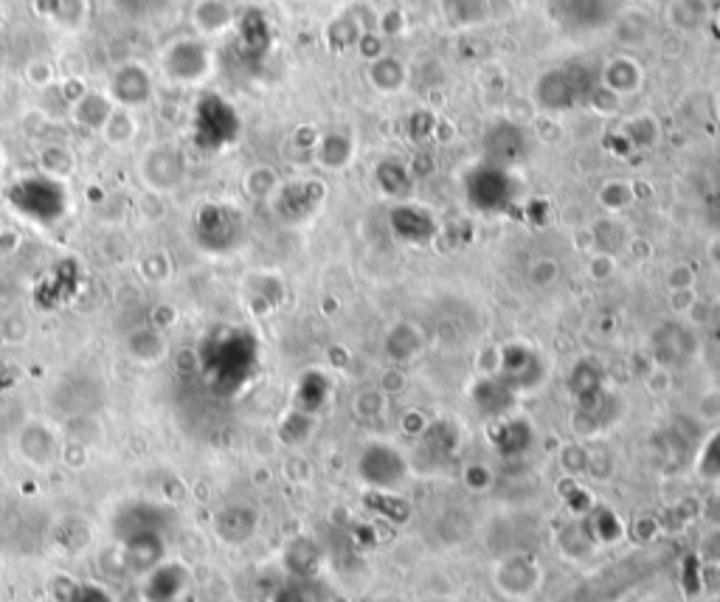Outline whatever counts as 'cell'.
Segmentation results:
<instances>
[{
	"label": "cell",
	"instance_id": "cell-1",
	"mask_svg": "<svg viewBox=\"0 0 720 602\" xmlns=\"http://www.w3.org/2000/svg\"><path fill=\"white\" fill-rule=\"evenodd\" d=\"M594 88H597V79L585 65H566V68H555V71H546L540 76L535 85V102L546 113H563V110H571L580 99H588Z\"/></svg>",
	"mask_w": 720,
	"mask_h": 602
},
{
	"label": "cell",
	"instance_id": "cell-2",
	"mask_svg": "<svg viewBox=\"0 0 720 602\" xmlns=\"http://www.w3.org/2000/svg\"><path fill=\"white\" fill-rule=\"evenodd\" d=\"M515 195H518V183L512 178L510 169H504V166L484 161L467 175V200L479 211L498 214V211L510 209Z\"/></svg>",
	"mask_w": 720,
	"mask_h": 602
},
{
	"label": "cell",
	"instance_id": "cell-3",
	"mask_svg": "<svg viewBox=\"0 0 720 602\" xmlns=\"http://www.w3.org/2000/svg\"><path fill=\"white\" fill-rule=\"evenodd\" d=\"M138 178L152 195L175 192L180 183L186 181V158H183L180 147L169 144V141L150 144L138 158Z\"/></svg>",
	"mask_w": 720,
	"mask_h": 602
},
{
	"label": "cell",
	"instance_id": "cell-4",
	"mask_svg": "<svg viewBox=\"0 0 720 602\" xmlns=\"http://www.w3.org/2000/svg\"><path fill=\"white\" fill-rule=\"evenodd\" d=\"M161 68H164L166 79H172L178 85H200L211 76L214 60H211V51L203 43L178 40L164 51Z\"/></svg>",
	"mask_w": 720,
	"mask_h": 602
},
{
	"label": "cell",
	"instance_id": "cell-5",
	"mask_svg": "<svg viewBox=\"0 0 720 602\" xmlns=\"http://www.w3.org/2000/svg\"><path fill=\"white\" fill-rule=\"evenodd\" d=\"M107 96L116 107L141 110V107L150 105L152 96H155V79L141 62H124L110 74Z\"/></svg>",
	"mask_w": 720,
	"mask_h": 602
},
{
	"label": "cell",
	"instance_id": "cell-6",
	"mask_svg": "<svg viewBox=\"0 0 720 602\" xmlns=\"http://www.w3.org/2000/svg\"><path fill=\"white\" fill-rule=\"evenodd\" d=\"M242 220L240 211L225 203H206L197 211V237L200 245H206L209 251H228L231 245L240 242Z\"/></svg>",
	"mask_w": 720,
	"mask_h": 602
},
{
	"label": "cell",
	"instance_id": "cell-7",
	"mask_svg": "<svg viewBox=\"0 0 720 602\" xmlns=\"http://www.w3.org/2000/svg\"><path fill=\"white\" fill-rule=\"evenodd\" d=\"M484 147H487V164L510 166L521 164L529 152V138H526V130L521 121H498L487 130V138H484Z\"/></svg>",
	"mask_w": 720,
	"mask_h": 602
},
{
	"label": "cell",
	"instance_id": "cell-8",
	"mask_svg": "<svg viewBox=\"0 0 720 602\" xmlns=\"http://www.w3.org/2000/svg\"><path fill=\"white\" fill-rule=\"evenodd\" d=\"M327 195L324 183L318 181H296V183H282L276 189V209L287 220H304L310 217L313 211H318L321 200Z\"/></svg>",
	"mask_w": 720,
	"mask_h": 602
},
{
	"label": "cell",
	"instance_id": "cell-9",
	"mask_svg": "<svg viewBox=\"0 0 720 602\" xmlns=\"http://www.w3.org/2000/svg\"><path fill=\"white\" fill-rule=\"evenodd\" d=\"M403 453L394 451L391 445H369L363 459H360V473L369 484H397L405 476Z\"/></svg>",
	"mask_w": 720,
	"mask_h": 602
},
{
	"label": "cell",
	"instance_id": "cell-10",
	"mask_svg": "<svg viewBox=\"0 0 720 602\" xmlns=\"http://www.w3.org/2000/svg\"><path fill=\"white\" fill-rule=\"evenodd\" d=\"M391 228L405 242L425 245L439 234V223L425 206H397L391 211Z\"/></svg>",
	"mask_w": 720,
	"mask_h": 602
},
{
	"label": "cell",
	"instance_id": "cell-11",
	"mask_svg": "<svg viewBox=\"0 0 720 602\" xmlns=\"http://www.w3.org/2000/svg\"><path fill=\"white\" fill-rule=\"evenodd\" d=\"M557 17L571 29H600L611 20L608 0H557Z\"/></svg>",
	"mask_w": 720,
	"mask_h": 602
},
{
	"label": "cell",
	"instance_id": "cell-12",
	"mask_svg": "<svg viewBox=\"0 0 720 602\" xmlns=\"http://www.w3.org/2000/svg\"><path fill=\"white\" fill-rule=\"evenodd\" d=\"M642 82H645V71L633 57H614L602 71V88H608L619 99L639 91Z\"/></svg>",
	"mask_w": 720,
	"mask_h": 602
},
{
	"label": "cell",
	"instance_id": "cell-13",
	"mask_svg": "<svg viewBox=\"0 0 720 602\" xmlns=\"http://www.w3.org/2000/svg\"><path fill=\"white\" fill-rule=\"evenodd\" d=\"M116 110V105L110 102V96L102 91H85L74 105H71V119L76 127H85L99 133L105 127V121L110 119V113Z\"/></svg>",
	"mask_w": 720,
	"mask_h": 602
},
{
	"label": "cell",
	"instance_id": "cell-14",
	"mask_svg": "<svg viewBox=\"0 0 720 602\" xmlns=\"http://www.w3.org/2000/svg\"><path fill=\"white\" fill-rule=\"evenodd\" d=\"M369 85L375 88L377 93L383 96H391V93H400L408 82V68H405L403 60L391 57V54H383L377 60L369 62Z\"/></svg>",
	"mask_w": 720,
	"mask_h": 602
},
{
	"label": "cell",
	"instance_id": "cell-15",
	"mask_svg": "<svg viewBox=\"0 0 720 602\" xmlns=\"http://www.w3.org/2000/svg\"><path fill=\"white\" fill-rule=\"evenodd\" d=\"M495 583L498 586H504V583H510V586L504 588V594L507 597H518V586H524V594L529 597L540 583V572L526 560V557H510L507 563H501L498 566V574H495Z\"/></svg>",
	"mask_w": 720,
	"mask_h": 602
},
{
	"label": "cell",
	"instance_id": "cell-16",
	"mask_svg": "<svg viewBox=\"0 0 720 602\" xmlns=\"http://www.w3.org/2000/svg\"><path fill=\"white\" fill-rule=\"evenodd\" d=\"M352 155H355V141H352V136L338 133V130L321 136L318 144H315V161L324 166V169H330V172L346 169L349 161H352Z\"/></svg>",
	"mask_w": 720,
	"mask_h": 602
},
{
	"label": "cell",
	"instance_id": "cell-17",
	"mask_svg": "<svg viewBox=\"0 0 720 602\" xmlns=\"http://www.w3.org/2000/svg\"><path fill=\"white\" fill-rule=\"evenodd\" d=\"M99 136L105 138L107 147H113V150H124V147H130L138 136V116H135V110H124V107H116L113 113H110V119L105 121V127L99 130Z\"/></svg>",
	"mask_w": 720,
	"mask_h": 602
},
{
	"label": "cell",
	"instance_id": "cell-18",
	"mask_svg": "<svg viewBox=\"0 0 720 602\" xmlns=\"http://www.w3.org/2000/svg\"><path fill=\"white\" fill-rule=\"evenodd\" d=\"M442 17L448 20L453 29H470L479 26L487 17V0H439Z\"/></svg>",
	"mask_w": 720,
	"mask_h": 602
},
{
	"label": "cell",
	"instance_id": "cell-19",
	"mask_svg": "<svg viewBox=\"0 0 720 602\" xmlns=\"http://www.w3.org/2000/svg\"><path fill=\"white\" fill-rule=\"evenodd\" d=\"M40 172H43L48 181L62 183L65 178H71L76 172V155L71 147L65 144H48L40 152Z\"/></svg>",
	"mask_w": 720,
	"mask_h": 602
},
{
	"label": "cell",
	"instance_id": "cell-20",
	"mask_svg": "<svg viewBox=\"0 0 720 602\" xmlns=\"http://www.w3.org/2000/svg\"><path fill=\"white\" fill-rule=\"evenodd\" d=\"M706 17H709V0H673L667 9V20L678 31L701 29Z\"/></svg>",
	"mask_w": 720,
	"mask_h": 602
},
{
	"label": "cell",
	"instance_id": "cell-21",
	"mask_svg": "<svg viewBox=\"0 0 720 602\" xmlns=\"http://www.w3.org/2000/svg\"><path fill=\"white\" fill-rule=\"evenodd\" d=\"M622 133H625L633 150H650V147L659 144L661 124L653 113H639V116H633L622 124Z\"/></svg>",
	"mask_w": 720,
	"mask_h": 602
},
{
	"label": "cell",
	"instance_id": "cell-22",
	"mask_svg": "<svg viewBox=\"0 0 720 602\" xmlns=\"http://www.w3.org/2000/svg\"><path fill=\"white\" fill-rule=\"evenodd\" d=\"M375 181L380 186V192L383 195H391V197H400V195H408V189H411V181H414V172L403 164V161H383V164L377 166L375 172Z\"/></svg>",
	"mask_w": 720,
	"mask_h": 602
},
{
	"label": "cell",
	"instance_id": "cell-23",
	"mask_svg": "<svg viewBox=\"0 0 720 602\" xmlns=\"http://www.w3.org/2000/svg\"><path fill=\"white\" fill-rule=\"evenodd\" d=\"M242 186H245V195L256 197V200H265V197L276 195V189L282 186V181H279L276 169L259 164V166H251V169L245 172Z\"/></svg>",
	"mask_w": 720,
	"mask_h": 602
},
{
	"label": "cell",
	"instance_id": "cell-24",
	"mask_svg": "<svg viewBox=\"0 0 720 602\" xmlns=\"http://www.w3.org/2000/svg\"><path fill=\"white\" fill-rule=\"evenodd\" d=\"M366 26H360L355 15H344L338 17V20H332V26L327 29V40H330V46L335 51H346V48H358L360 37L366 34Z\"/></svg>",
	"mask_w": 720,
	"mask_h": 602
},
{
	"label": "cell",
	"instance_id": "cell-25",
	"mask_svg": "<svg viewBox=\"0 0 720 602\" xmlns=\"http://www.w3.org/2000/svg\"><path fill=\"white\" fill-rule=\"evenodd\" d=\"M614 29L619 43H625V46H639V43H645L647 31H650V23H647V17L639 15V12H625V15L616 17Z\"/></svg>",
	"mask_w": 720,
	"mask_h": 602
},
{
	"label": "cell",
	"instance_id": "cell-26",
	"mask_svg": "<svg viewBox=\"0 0 720 602\" xmlns=\"http://www.w3.org/2000/svg\"><path fill=\"white\" fill-rule=\"evenodd\" d=\"M633 200H636L633 183L628 181H608L600 189V206L608 214H619L622 209H628Z\"/></svg>",
	"mask_w": 720,
	"mask_h": 602
},
{
	"label": "cell",
	"instance_id": "cell-27",
	"mask_svg": "<svg viewBox=\"0 0 720 602\" xmlns=\"http://www.w3.org/2000/svg\"><path fill=\"white\" fill-rule=\"evenodd\" d=\"M195 20L197 29L203 31V34H220L231 23V15H228V9H225L223 3L206 0V3H200Z\"/></svg>",
	"mask_w": 720,
	"mask_h": 602
},
{
	"label": "cell",
	"instance_id": "cell-28",
	"mask_svg": "<svg viewBox=\"0 0 720 602\" xmlns=\"http://www.w3.org/2000/svg\"><path fill=\"white\" fill-rule=\"evenodd\" d=\"M622 231H625V228H622V223H619L616 217H602V220H597V223L591 226V240L600 248V254H614L616 248L625 245V242L614 240L611 234H622Z\"/></svg>",
	"mask_w": 720,
	"mask_h": 602
},
{
	"label": "cell",
	"instance_id": "cell-29",
	"mask_svg": "<svg viewBox=\"0 0 720 602\" xmlns=\"http://www.w3.org/2000/svg\"><path fill=\"white\" fill-rule=\"evenodd\" d=\"M557 276H560V265H557L555 259H549V256H540V259H535V262L526 268V279L538 287L555 285Z\"/></svg>",
	"mask_w": 720,
	"mask_h": 602
},
{
	"label": "cell",
	"instance_id": "cell-30",
	"mask_svg": "<svg viewBox=\"0 0 720 602\" xmlns=\"http://www.w3.org/2000/svg\"><path fill=\"white\" fill-rule=\"evenodd\" d=\"M141 271H147L144 276L150 282H164L166 276L172 273V262H169V256L164 251H152V254L141 259Z\"/></svg>",
	"mask_w": 720,
	"mask_h": 602
},
{
	"label": "cell",
	"instance_id": "cell-31",
	"mask_svg": "<svg viewBox=\"0 0 720 602\" xmlns=\"http://www.w3.org/2000/svg\"><path fill=\"white\" fill-rule=\"evenodd\" d=\"M358 48H360V54H363V57H366L369 62L386 54V51H383V37H377L375 31H366V34L360 37Z\"/></svg>",
	"mask_w": 720,
	"mask_h": 602
},
{
	"label": "cell",
	"instance_id": "cell-32",
	"mask_svg": "<svg viewBox=\"0 0 720 602\" xmlns=\"http://www.w3.org/2000/svg\"><path fill=\"white\" fill-rule=\"evenodd\" d=\"M698 411H701V417H704V420H709V422L720 420V392L718 389H712V392L701 397V406H698Z\"/></svg>",
	"mask_w": 720,
	"mask_h": 602
},
{
	"label": "cell",
	"instance_id": "cell-33",
	"mask_svg": "<svg viewBox=\"0 0 720 602\" xmlns=\"http://www.w3.org/2000/svg\"><path fill=\"white\" fill-rule=\"evenodd\" d=\"M405 29V17L403 12H386V15L380 17V31L386 34V37H391V34H403Z\"/></svg>",
	"mask_w": 720,
	"mask_h": 602
},
{
	"label": "cell",
	"instance_id": "cell-34",
	"mask_svg": "<svg viewBox=\"0 0 720 602\" xmlns=\"http://www.w3.org/2000/svg\"><path fill=\"white\" fill-rule=\"evenodd\" d=\"M611 273H614V256L597 254L591 259V276H594V279H608Z\"/></svg>",
	"mask_w": 720,
	"mask_h": 602
},
{
	"label": "cell",
	"instance_id": "cell-35",
	"mask_svg": "<svg viewBox=\"0 0 720 602\" xmlns=\"http://www.w3.org/2000/svg\"><path fill=\"white\" fill-rule=\"evenodd\" d=\"M0 169H3V147H0Z\"/></svg>",
	"mask_w": 720,
	"mask_h": 602
},
{
	"label": "cell",
	"instance_id": "cell-36",
	"mask_svg": "<svg viewBox=\"0 0 720 602\" xmlns=\"http://www.w3.org/2000/svg\"><path fill=\"white\" fill-rule=\"evenodd\" d=\"M718 20H720V17H718Z\"/></svg>",
	"mask_w": 720,
	"mask_h": 602
}]
</instances>
